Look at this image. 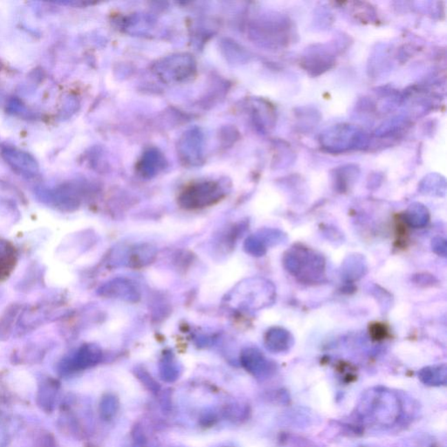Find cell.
I'll list each match as a JSON object with an SVG mask.
<instances>
[{
	"mask_svg": "<svg viewBox=\"0 0 447 447\" xmlns=\"http://www.w3.org/2000/svg\"><path fill=\"white\" fill-rule=\"evenodd\" d=\"M360 408L361 415L370 422L391 426L399 419L401 406L395 394L377 389L365 394Z\"/></svg>",
	"mask_w": 447,
	"mask_h": 447,
	"instance_id": "6da1fadb",
	"label": "cell"
},
{
	"mask_svg": "<svg viewBox=\"0 0 447 447\" xmlns=\"http://www.w3.org/2000/svg\"><path fill=\"white\" fill-rule=\"evenodd\" d=\"M284 265L293 276L305 282H315L324 276L325 260L308 248H293L284 256Z\"/></svg>",
	"mask_w": 447,
	"mask_h": 447,
	"instance_id": "7a4b0ae2",
	"label": "cell"
},
{
	"mask_svg": "<svg viewBox=\"0 0 447 447\" xmlns=\"http://www.w3.org/2000/svg\"><path fill=\"white\" fill-rule=\"evenodd\" d=\"M220 185L214 181L196 183L179 196L178 202L185 209H200L216 204L223 197Z\"/></svg>",
	"mask_w": 447,
	"mask_h": 447,
	"instance_id": "3957f363",
	"label": "cell"
},
{
	"mask_svg": "<svg viewBox=\"0 0 447 447\" xmlns=\"http://www.w3.org/2000/svg\"><path fill=\"white\" fill-rule=\"evenodd\" d=\"M241 363L248 372L256 377L270 376L276 371L275 365L257 349H247L241 355Z\"/></svg>",
	"mask_w": 447,
	"mask_h": 447,
	"instance_id": "277c9868",
	"label": "cell"
},
{
	"mask_svg": "<svg viewBox=\"0 0 447 447\" xmlns=\"http://www.w3.org/2000/svg\"><path fill=\"white\" fill-rule=\"evenodd\" d=\"M103 291L110 298L124 300L128 302H136L139 299L138 288L129 280L116 279L107 284Z\"/></svg>",
	"mask_w": 447,
	"mask_h": 447,
	"instance_id": "5b68a950",
	"label": "cell"
},
{
	"mask_svg": "<svg viewBox=\"0 0 447 447\" xmlns=\"http://www.w3.org/2000/svg\"><path fill=\"white\" fill-rule=\"evenodd\" d=\"M293 344V335L285 329L279 327L270 329L265 335L266 347L273 353L288 351Z\"/></svg>",
	"mask_w": 447,
	"mask_h": 447,
	"instance_id": "8992f818",
	"label": "cell"
},
{
	"mask_svg": "<svg viewBox=\"0 0 447 447\" xmlns=\"http://www.w3.org/2000/svg\"><path fill=\"white\" fill-rule=\"evenodd\" d=\"M419 378L426 386H446L447 382V368L446 364L427 366L419 372Z\"/></svg>",
	"mask_w": 447,
	"mask_h": 447,
	"instance_id": "52a82bcc",
	"label": "cell"
},
{
	"mask_svg": "<svg viewBox=\"0 0 447 447\" xmlns=\"http://www.w3.org/2000/svg\"><path fill=\"white\" fill-rule=\"evenodd\" d=\"M156 250L152 246H138L132 248L129 253V266L139 267L148 265L155 259Z\"/></svg>",
	"mask_w": 447,
	"mask_h": 447,
	"instance_id": "ba28073f",
	"label": "cell"
},
{
	"mask_svg": "<svg viewBox=\"0 0 447 447\" xmlns=\"http://www.w3.org/2000/svg\"><path fill=\"white\" fill-rule=\"evenodd\" d=\"M406 221L410 227L422 228L426 227L430 220L428 211L424 205L415 204L410 205L406 213Z\"/></svg>",
	"mask_w": 447,
	"mask_h": 447,
	"instance_id": "9c48e42d",
	"label": "cell"
},
{
	"mask_svg": "<svg viewBox=\"0 0 447 447\" xmlns=\"http://www.w3.org/2000/svg\"><path fill=\"white\" fill-rule=\"evenodd\" d=\"M247 253L253 254L254 256H262L266 253V243L257 236H251L248 238L245 245Z\"/></svg>",
	"mask_w": 447,
	"mask_h": 447,
	"instance_id": "30bf717a",
	"label": "cell"
},
{
	"mask_svg": "<svg viewBox=\"0 0 447 447\" xmlns=\"http://www.w3.org/2000/svg\"><path fill=\"white\" fill-rule=\"evenodd\" d=\"M432 247L434 252L439 256H446V240L441 237L434 238L432 242Z\"/></svg>",
	"mask_w": 447,
	"mask_h": 447,
	"instance_id": "8fae6325",
	"label": "cell"
},
{
	"mask_svg": "<svg viewBox=\"0 0 447 447\" xmlns=\"http://www.w3.org/2000/svg\"><path fill=\"white\" fill-rule=\"evenodd\" d=\"M372 334H376V335H375V338L376 339L386 337V328H384V326H381V324H376L373 328H372Z\"/></svg>",
	"mask_w": 447,
	"mask_h": 447,
	"instance_id": "7c38bea8",
	"label": "cell"
}]
</instances>
